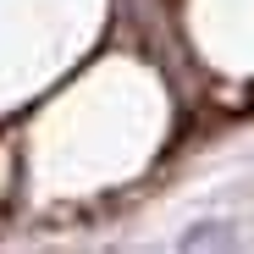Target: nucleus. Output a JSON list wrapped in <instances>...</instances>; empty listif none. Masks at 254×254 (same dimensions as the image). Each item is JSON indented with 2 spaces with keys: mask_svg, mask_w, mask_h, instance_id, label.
<instances>
[{
  "mask_svg": "<svg viewBox=\"0 0 254 254\" xmlns=\"http://www.w3.org/2000/svg\"><path fill=\"white\" fill-rule=\"evenodd\" d=\"M177 243L183 249H238V227L232 221H193Z\"/></svg>",
  "mask_w": 254,
  "mask_h": 254,
  "instance_id": "nucleus-1",
  "label": "nucleus"
}]
</instances>
